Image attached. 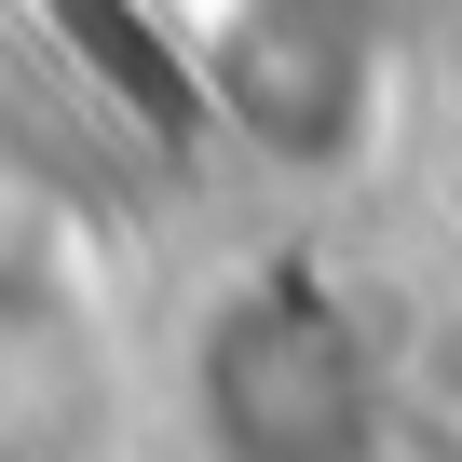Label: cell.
Masks as SVG:
<instances>
[{
  "mask_svg": "<svg viewBox=\"0 0 462 462\" xmlns=\"http://www.w3.org/2000/svg\"><path fill=\"white\" fill-rule=\"evenodd\" d=\"M190 394H204L217 462H381V435L408 421L394 408V340H367L300 273H259L204 313Z\"/></svg>",
  "mask_w": 462,
  "mask_h": 462,
  "instance_id": "obj_1",
  "label": "cell"
},
{
  "mask_svg": "<svg viewBox=\"0 0 462 462\" xmlns=\"http://www.w3.org/2000/svg\"><path fill=\"white\" fill-rule=\"evenodd\" d=\"M394 408L462 435V273H448V286L408 313V340H394Z\"/></svg>",
  "mask_w": 462,
  "mask_h": 462,
  "instance_id": "obj_2",
  "label": "cell"
}]
</instances>
